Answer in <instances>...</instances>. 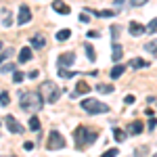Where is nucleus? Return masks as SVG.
I'll use <instances>...</instances> for the list:
<instances>
[{"label": "nucleus", "instance_id": "f257e3e1", "mask_svg": "<svg viewBox=\"0 0 157 157\" xmlns=\"http://www.w3.org/2000/svg\"><path fill=\"white\" fill-rule=\"evenodd\" d=\"M19 105H21V109L27 111V113H38L40 109L44 107V101H42V97L36 94V92H21Z\"/></svg>", "mask_w": 157, "mask_h": 157}, {"label": "nucleus", "instance_id": "f03ea898", "mask_svg": "<svg viewBox=\"0 0 157 157\" xmlns=\"http://www.w3.org/2000/svg\"><path fill=\"white\" fill-rule=\"evenodd\" d=\"M97 138H98L97 130H90V128H84V126H80V128L73 130V140H75L78 149H86L88 145H92Z\"/></svg>", "mask_w": 157, "mask_h": 157}, {"label": "nucleus", "instance_id": "7ed1b4c3", "mask_svg": "<svg viewBox=\"0 0 157 157\" xmlns=\"http://www.w3.org/2000/svg\"><path fill=\"white\" fill-rule=\"evenodd\" d=\"M40 97H42L44 103H57L59 97H61V88L55 84V82L46 80V82L40 84Z\"/></svg>", "mask_w": 157, "mask_h": 157}, {"label": "nucleus", "instance_id": "20e7f679", "mask_svg": "<svg viewBox=\"0 0 157 157\" xmlns=\"http://www.w3.org/2000/svg\"><path fill=\"white\" fill-rule=\"evenodd\" d=\"M82 109L94 115V113H107L109 105L101 103V101H97V98H84V101H82Z\"/></svg>", "mask_w": 157, "mask_h": 157}, {"label": "nucleus", "instance_id": "39448f33", "mask_svg": "<svg viewBox=\"0 0 157 157\" xmlns=\"http://www.w3.org/2000/svg\"><path fill=\"white\" fill-rule=\"evenodd\" d=\"M63 147H65V138H63L57 130H50L48 140H46V149H48V151H59Z\"/></svg>", "mask_w": 157, "mask_h": 157}, {"label": "nucleus", "instance_id": "423d86ee", "mask_svg": "<svg viewBox=\"0 0 157 157\" xmlns=\"http://www.w3.org/2000/svg\"><path fill=\"white\" fill-rule=\"evenodd\" d=\"M4 124H6V128H9L13 134H21V132L25 130V128H23V126H21L17 120H15L13 115H6V117H4Z\"/></svg>", "mask_w": 157, "mask_h": 157}, {"label": "nucleus", "instance_id": "0eeeda50", "mask_svg": "<svg viewBox=\"0 0 157 157\" xmlns=\"http://www.w3.org/2000/svg\"><path fill=\"white\" fill-rule=\"evenodd\" d=\"M29 44H32L34 48L42 50V48H44V46H46V36H44L42 32H36V34L32 36V40H29Z\"/></svg>", "mask_w": 157, "mask_h": 157}, {"label": "nucleus", "instance_id": "6e6552de", "mask_svg": "<svg viewBox=\"0 0 157 157\" xmlns=\"http://www.w3.org/2000/svg\"><path fill=\"white\" fill-rule=\"evenodd\" d=\"M27 21H32V11H29L27 4H21V9H19V17H17V23L25 25Z\"/></svg>", "mask_w": 157, "mask_h": 157}, {"label": "nucleus", "instance_id": "1a4fd4ad", "mask_svg": "<svg viewBox=\"0 0 157 157\" xmlns=\"http://www.w3.org/2000/svg\"><path fill=\"white\" fill-rule=\"evenodd\" d=\"M73 63H75V55L73 52H63L59 57V67H65L67 69V67H71Z\"/></svg>", "mask_w": 157, "mask_h": 157}, {"label": "nucleus", "instance_id": "9d476101", "mask_svg": "<svg viewBox=\"0 0 157 157\" xmlns=\"http://www.w3.org/2000/svg\"><path fill=\"white\" fill-rule=\"evenodd\" d=\"M121 55H124V48H121V44L115 42V44L111 46V61H113V63H120Z\"/></svg>", "mask_w": 157, "mask_h": 157}, {"label": "nucleus", "instance_id": "9b49d317", "mask_svg": "<svg viewBox=\"0 0 157 157\" xmlns=\"http://www.w3.org/2000/svg\"><path fill=\"white\" fill-rule=\"evenodd\" d=\"M88 92H90V86L86 84L84 80H80L78 86H75V90H73V94H75V97H82V94H88Z\"/></svg>", "mask_w": 157, "mask_h": 157}, {"label": "nucleus", "instance_id": "f8f14e48", "mask_svg": "<svg viewBox=\"0 0 157 157\" xmlns=\"http://www.w3.org/2000/svg\"><path fill=\"white\" fill-rule=\"evenodd\" d=\"M128 130H130V134H134V136H136V134H140L143 130H145V124H143L140 120H136V121H132V124L128 126Z\"/></svg>", "mask_w": 157, "mask_h": 157}, {"label": "nucleus", "instance_id": "ddd939ff", "mask_svg": "<svg viewBox=\"0 0 157 157\" xmlns=\"http://www.w3.org/2000/svg\"><path fill=\"white\" fill-rule=\"evenodd\" d=\"M27 61H32V48L23 46V48L19 50V63H27Z\"/></svg>", "mask_w": 157, "mask_h": 157}, {"label": "nucleus", "instance_id": "4468645a", "mask_svg": "<svg viewBox=\"0 0 157 157\" xmlns=\"http://www.w3.org/2000/svg\"><path fill=\"white\" fill-rule=\"evenodd\" d=\"M52 9L57 13H61V15H69V6H67L65 2H61V0H55V2H52Z\"/></svg>", "mask_w": 157, "mask_h": 157}, {"label": "nucleus", "instance_id": "2eb2a0df", "mask_svg": "<svg viewBox=\"0 0 157 157\" xmlns=\"http://www.w3.org/2000/svg\"><path fill=\"white\" fill-rule=\"evenodd\" d=\"M130 34H132V36H143V34H145V25L132 21V23H130Z\"/></svg>", "mask_w": 157, "mask_h": 157}, {"label": "nucleus", "instance_id": "dca6fc26", "mask_svg": "<svg viewBox=\"0 0 157 157\" xmlns=\"http://www.w3.org/2000/svg\"><path fill=\"white\" fill-rule=\"evenodd\" d=\"M130 67H132V69H143V67H149V61L138 59V57H136V59L130 61Z\"/></svg>", "mask_w": 157, "mask_h": 157}, {"label": "nucleus", "instance_id": "f3484780", "mask_svg": "<svg viewBox=\"0 0 157 157\" xmlns=\"http://www.w3.org/2000/svg\"><path fill=\"white\" fill-rule=\"evenodd\" d=\"M69 36H71V29H67V27H65V29H59V32L55 34V38H57L59 42H65V40H69Z\"/></svg>", "mask_w": 157, "mask_h": 157}, {"label": "nucleus", "instance_id": "a211bd4d", "mask_svg": "<svg viewBox=\"0 0 157 157\" xmlns=\"http://www.w3.org/2000/svg\"><path fill=\"white\" fill-rule=\"evenodd\" d=\"M124 71H126V65H120V63H117V65L111 69V80H117V78H120Z\"/></svg>", "mask_w": 157, "mask_h": 157}, {"label": "nucleus", "instance_id": "6ab92c4d", "mask_svg": "<svg viewBox=\"0 0 157 157\" xmlns=\"http://www.w3.org/2000/svg\"><path fill=\"white\" fill-rule=\"evenodd\" d=\"M145 32H147V34H155V32H157V17H155V19H151V21L145 25Z\"/></svg>", "mask_w": 157, "mask_h": 157}, {"label": "nucleus", "instance_id": "aec40b11", "mask_svg": "<svg viewBox=\"0 0 157 157\" xmlns=\"http://www.w3.org/2000/svg\"><path fill=\"white\" fill-rule=\"evenodd\" d=\"M92 15H97V17H115L117 13L113 11V9H105V11H94Z\"/></svg>", "mask_w": 157, "mask_h": 157}, {"label": "nucleus", "instance_id": "412c9836", "mask_svg": "<svg viewBox=\"0 0 157 157\" xmlns=\"http://www.w3.org/2000/svg\"><path fill=\"white\" fill-rule=\"evenodd\" d=\"M29 130H32V132H38V130H40V120H38L36 115L29 117Z\"/></svg>", "mask_w": 157, "mask_h": 157}, {"label": "nucleus", "instance_id": "4be33fe9", "mask_svg": "<svg viewBox=\"0 0 157 157\" xmlns=\"http://www.w3.org/2000/svg\"><path fill=\"white\" fill-rule=\"evenodd\" d=\"M97 90H98V92H103V94H109V92H113L115 88H113V84H98Z\"/></svg>", "mask_w": 157, "mask_h": 157}, {"label": "nucleus", "instance_id": "5701e85b", "mask_svg": "<svg viewBox=\"0 0 157 157\" xmlns=\"http://www.w3.org/2000/svg\"><path fill=\"white\" fill-rule=\"evenodd\" d=\"M145 50H147V52H151V55H155V52H157V38H155V40H151V42H147Z\"/></svg>", "mask_w": 157, "mask_h": 157}, {"label": "nucleus", "instance_id": "b1692460", "mask_svg": "<svg viewBox=\"0 0 157 157\" xmlns=\"http://www.w3.org/2000/svg\"><path fill=\"white\" fill-rule=\"evenodd\" d=\"M84 50H86V57L94 63V59H97V52H94V48H92L90 44H84Z\"/></svg>", "mask_w": 157, "mask_h": 157}, {"label": "nucleus", "instance_id": "393cba45", "mask_svg": "<svg viewBox=\"0 0 157 157\" xmlns=\"http://www.w3.org/2000/svg\"><path fill=\"white\" fill-rule=\"evenodd\" d=\"M113 138H115L117 143H121V140L126 138V132H124L121 128H113Z\"/></svg>", "mask_w": 157, "mask_h": 157}, {"label": "nucleus", "instance_id": "a878e982", "mask_svg": "<svg viewBox=\"0 0 157 157\" xmlns=\"http://www.w3.org/2000/svg\"><path fill=\"white\" fill-rule=\"evenodd\" d=\"M59 75L63 78V80H69V78L75 75V71H69V69H65V67H59Z\"/></svg>", "mask_w": 157, "mask_h": 157}, {"label": "nucleus", "instance_id": "bb28decb", "mask_svg": "<svg viewBox=\"0 0 157 157\" xmlns=\"http://www.w3.org/2000/svg\"><path fill=\"white\" fill-rule=\"evenodd\" d=\"M11 103V97H9V92H0V107H6Z\"/></svg>", "mask_w": 157, "mask_h": 157}, {"label": "nucleus", "instance_id": "cd10ccee", "mask_svg": "<svg viewBox=\"0 0 157 157\" xmlns=\"http://www.w3.org/2000/svg\"><path fill=\"white\" fill-rule=\"evenodd\" d=\"M13 57V48H6V50H2L0 52V63H4L6 59H11Z\"/></svg>", "mask_w": 157, "mask_h": 157}, {"label": "nucleus", "instance_id": "c85d7f7f", "mask_svg": "<svg viewBox=\"0 0 157 157\" xmlns=\"http://www.w3.org/2000/svg\"><path fill=\"white\" fill-rule=\"evenodd\" d=\"M23 80H25V75L21 71H15V73H13V82H15V84H21Z\"/></svg>", "mask_w": 157, "mask_h": 157}, {"label": "nucleus", "instance_id": "c756f323", "mask_svg": "<svg viewBox=\"0 0 157 157\" xmlns=\"http://www.w3.org/2000/svg\"><path fill=\"white\" fill-rule=\"evenodd\" d=\"M15 69H17V65H15V63H9V65H4V67H2L0 71H2V73H9V71L15 73Z\"/></svg>", "mask_w": 157, "mask_h": 157}, {"label": "nucleus", "instance_id": "7c9ffc66", "mask_svg": "<svg viewBox=\"0 0 157 157\" xmlns=\"http://www.w3.org/2000/svg\"><path fill=\"white\" fill-rule=\"evenodd\" d=\"M120 25H113V27H111V29H109V32H111V38H113V40H117V36H120Z\"/></svg>", "mask_w": 157, "mask_h": 157}, {"label": "nucleus", "instance_id": "2f4dec72", "mask_svg": "<svg viewBox=\"0 0 157 157\" xmlns=\"http://www.w3.org/2000/svg\"><path fill=\"white\" fill-rule=\"evenodd\" d=\"M117 153H120L117 149H109V151H105V153H103V155H101V157H115V155H117Z\"/></svg>", "mask_w": 157, "mask_h": 157}, {"label": "nucleus", "instance_id": "473e14b6", "mask_svg": "<svg viewBox=\"0 0 157 157\" xmlns=\"http://www.w3.org/2000/svg\"><path fill=\"white\" fill-rule=\"evenodd\" d=\"M134 101H136L134 94H126V97H124V103H126V105H134Z\"/></svg>", "mask_w": 157, "mask_h": 157}, {"label": "nucleus", "instance_id": "72a5a7b5", "mask_svg": "<svg viewBox=\"0 0 157 157\" xmlns=\"http://www.w3.org/2000/svg\"><path fill=\"white\" fill-rule=\"evenodd\" d=\"M136 157H147V147H140V149L136 151Z\"/></svg>", "mask_w": 157, "mask_h": 157}, {"label": "nucleus", "instance_id": "f704fd0d", "mask_svg": "<svg viewBox=\"0 0 157 157\" xmlns=\"http://www.w3.org/2000/svg\"><path fill=\"white\" fill-rule=\"evenodd\" d=\"M130 4L132 6H143V4H147V0H130Z\"/></svg>", "mask_w": 157, "mask_h": 157}, {"label": "nucleus", "instance_id": "c9c22d12", "mask_svg": "<svg viewBox=\"0 0 157 157\" xmlns=\"http://www.w3.org/2000/svg\"><path fill=\"white\" fill-rule=\"evenodd\" d=\"M155 126H157V120H155V117H151V120H149V130H153Z\"/></svg>", "mask_w": 157, "mask_h": 157}, {"label": "nucleus", "instance_id": "e433bc0d", "mask_svg": "<svg viewBox=\"0 0 157 157\" xmlns=\"http://www.w3.org/2000/svg\"><path fill=\"white\" fill-rule=\"evenodd\" d=\"M23 149L25 151H32L34 149V143H23Z\"/></svg>", "mask_w": 157, "mask_h": 157}, {"label": "nucleus", "instance_id": "4c0bfd02", "mask_svg": "<svg viewBox=\"0 0 157 157\" xmlns=\"http://www.w3.org/2000/svg\"><path fill=\"white\" fill-rule=\"evenodd\" d=\"M126 2L130 4V0H115V6H121V4H126Z\"/></svg>", "mask_w": 157, "mask_h": 157}, {"label": "nucleus", "instance_id": "58836bf2", "mask_svg": "<svg viewBox=\"0 0 157 157\" xmlns=\"http://www.w3.org/2000/svg\"><path fill=\"white\" fill-rule=\"evenodd\" d=\"M88 38H98V32H88Z\"/></svg>", "mask_w": 157, "mask_h": 157}, {"label": "nucleus", "instance_id": "ea45409f", "mask_svg": "<svg viewBox=\"0 0 157 157\" xmlns=\"http://www.w3.org/2000/svg\"><path fill=\"white\" fill-rule=\"evenodd\" d=\"M0 48H2V42H0Z\"/></svg>", "mask_w": 157, "mask_h": 157}, {"label": "nucleus", "instance_id": "a19ab883", "mask_svg": "<svg viewBox=\"0 0 157 157\" xmlns=\"http://www.w3.org/2000/svg\"><path fill=\"white\" fill-rule=\"evenodd\" d=\"M153 157H157V153H155V155H153Z\"/></svg>", "mask_w": 157, "mask_h": 157}, {"label": "nucleus", "instance_id": "79ce46f5", "mask_svg": "<svg viewBox=\"0 0 157 157\" xmlns=\"http://www.w3.org/2000/svg\"><path fill=\"white\" fill-rule=\"evenodd\" d=\"M13 157H15V155H13Z\"/></svg>", "mask_w": 157, "mask_h": 157}]
</instances>
